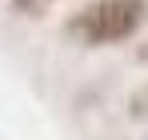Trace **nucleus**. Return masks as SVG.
Returning a JSON list of instances; mask_svg holds the SVG:
<instances>
[{"instance_id":"1","label":"nucleus","mask_w":148,"mask_h":140,"mask_svg":"<svg viewBox=\"0 0 148 140\" xmlns=\"http://www.w3.org/2000/svg\"><path fill=\"white\" fill-rule=\"evenodd\" d=\"M144 20H148V0H92L64 20V32L80 48H108L132 40Z\"/></svg>"},{"instance_id":"2","label":"nucleus","mask_w":148,"mask_h":140,"mask_svg":"<svg viewBox=\"0 0 148 140\" xmlns=\"http://www.w3.org/2000/svg\"><path fill=\"white\" fill-rule=\"evenodd\" d=\"M12 4V12H20V16H40V12H48L56 0H8Z\"/></svg>"}]
</instances>
